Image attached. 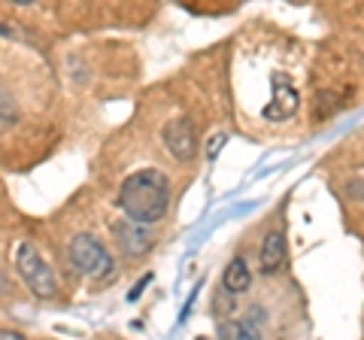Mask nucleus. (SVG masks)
<instances>
[{"label": "nucleus", "instance_id": "39448f33", "mask_svg": "<svg viewBox=\"0 0 364 340\" xmlns=\"http://www.w3.org/2000/svg\"><path fill=\"white\" fill-rule=\"evenodd\" d=\"M112 234H116V243L122 246L124 255H143V253H149V246H152V234H149L146 225L116 222Z\"/></svg>", "mask_w": 364, "mask_h": 340}, {"label": "nucleus", "instance_id": "f03ea898", "mask_svg": "<svg viewBox=\"0 0 364 340\" xmlns=\"http://www.w3.org/2000/svg\"><path fill=\"white\" fill-rule=\"evenodd\" d=\"M16 270H18V277L25 280V286L37 294V298H52V294L58 292V282H55L52 267L46 265V258L31 243H18Z\"/></svg>", "mask_w": 364, "mask_h": 340}, {"label": "nucleus", "instance_id": "423d86ee", "mask_svg": "<svg viewBox=\"0 0 364 340\" xmlns=\"http://www.w3.org/2000/svg\"><path fill=\"white\" fill-rule=\"evenodd\" d=\"M298 104H301V95L294 92L291 85L277 83V88H273V100L264 107V119H270V122L289 119V116H294V112H298Z\"/></svg>", "mask_w": 364, "mask_h": 340}, {"label": "nucleus", "instance_id": "f8f14e48", "mask_svg": "<svg viewBox=\"0 0 364 340\" xmlns=\"http://www.w3.org/2000/svg\"><path fill=\"white\" fill-rule=\"evenodd\" d=\"M0 340H28V337L18 331H0Z\"/></svg>", "mask_w": 364, "mask_h": 340}, {"label": "nucleus", "instance_id": "7ed1b4c3", "mask_svg": "<svg viewBox=\"0 0 364 340\" xmlns=\"http://www.w3.org/2000/svg\"><path fill=\"white\" fill-rule=\"evenodd\" d=\"M67 253H70L73 267L88 277H104L112 270V255L107 253V246L100 243L95 234H76L70 246H67Z\"/></svg>", "mask_w": 364, "mask_h": 340}, {"label": "nucleus", "instance_id": "0eeeda50", "mask_svg": "<svg viewBox=\"0 0 364 340\" xmlns=\"http://www.w3.org/2000/svg\"><path fill=\"white\" fill-rule=\"evenodd\" d=\"M286 262V237L282 231H270L261 243V255H258V265H261V274H277Z\"/></svg>", "mask_w": 364, "mask_h": 340}, {"label": "nucleus", "instance_id": "9d476101", "mask_svg": "<svg viewBox=\"0 0 364 340\" xmlns=\"http://www.w3.org/2000/svg\"><path fill=\"white\" fill-rule=\"evenodd\" d=\"M13 119H16V104L6 95H0V128L13 124Z\"/></svg>", "mask_w": 364, "mask_h": 340}, {"label": "nucleus", "instance_id": "6e6552de", "mask_svg": "<svg viewBox=\"0 0 364 340\" xmlns=\"http://www.w3.org/2000/svg\"><path fill=\"white\" fill-rule=\"evenodd\" d=\"M249 282H252V274H249L246 258H243V255H234L231 262H228V267H225V280H222L225 292H231V294H243V292L249 289Z\"/></svg>", "mask_w": 364, "mask_h": 340}, {"label": "nucleus", "instance_id": "20e7f679", "mask_svg": "<svg viewBox=\"0 0 364 340\" xmlns=\"http://www.w3.org/2000/svg\"><path fill=\"white\" fill-rule=\"evenodd\" d=\"M164 146H167V152L173 155L176 161H191V158L198 155V137H195V128H191V122H186V119L167 122V128H164Z\"/></svg>", "mask_w": 364, "mask_h": 340}, {"label": "nucleus", "instance_id": "1a4fd4ad", "mask_svg": "<svg viewBox=\"0 0 364 340\" xmlns=\"http://www.w3.org/2000/svg\"><path fill=\"white\" fill-rule=\"evenodd\" d=\"M219 340H261V334H258V328L252 322L240 319V322H222Z\"/></svg>", "mask_w": 364, "mask_h": 340}, {"label": "nucleus", "instance_id": "f257e3e1", "mask_svg": "<svg viewBox=\"0 0 364 340\" xmlns=\"http://www.w3.org/2000/svg\"><path fill=\"white\" fill-rule=\"evenodd\" d=\"M119 203L134 225H155L170 207V183L161 170H136L122 183Z\"/></svg>", "mask_w": 364, "mask_h": 340}, {"label": "nucleus", "instance_id": "9b49d317", "mask_svg": "<svg viewBox=\"0 0 364 340\" xmlns=\"http://www.w3.org/2000/svg\"><path fill=\"white\" fill-rule=\"evenodd\" d=\"M222 143H225V134H215V137H213V143H210V158H215V155H219Z\"/></svg>", "mask_w": 364, "mask_h": 340}]
</instances>
